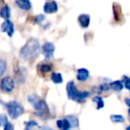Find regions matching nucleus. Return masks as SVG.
Segmentation results:
<instances>
[{"label": "nucleus", "instance_id": "obj_1", "mask_svg": "<svg viewBox=\"0 0 130 130\" xmlns=\"http://www.w3.org/2000/svg\"><path fill=\"white\" fill-rule=\"evenodd\" d=\"M40 52L39 42L35 38H30L21 49L20 56L24 60H34Z\"/></svg>", "mask_w": 130, "mask_h": 130}, {"label": "nucleus", "instance_id": "obj_2", "mask_svg": "<svg viewBox=\"0 0 130 130\" xmlns=\"http://www.w3.org/2000/svg\"><path fill=\"white\" fill-rule=\"evenodd\" d=\"M67 94L68 97L72 101H75L77 103H83L86 98H87L90 95L89 92H79L75 87V84L73 81H71L67 84Z\"/></svg>", "mask_w": 130, "mask_h": 130}, {"label": "nucleus", "instance_id": "obj_3", "mask_svg": "<svg viewBox=\"0 0 130 130\" xmlns=\"http://www.w3.org/2000/svg\"><path fill=\"white\" fill-rule=\"evenodd\" d=\"M6 108L8 111L9 116L12 119H17L20 115H22L24 112V109L20 103H18L17 102H10V103H6Z\"/></svg>", "mask_w": 130, "mask_h": 130}, {"label": "nucleus", "instance_id": "obj_4", "mask_svg": "<svg viewBox=\"0 0 130 130\" xmlns=\"http://www.w3.org/2000/svg\"><path fill=\"white\" fill-rule=\"evenodd\" d=\"M33 107H34L35 110L37 111L38 115L39 117H43V116H46L49 115V110L48 107H47L46 103L44 101H41V100H38V102L33 104Z\"/></svg>", "mask_w": 130, "mask_h": 130}, {"label": "nucleus", "instance_id": "obj_5", "mask_svg": "<svg viewBox=\"0 0 130 130\" xmlns=\"http://www.w3.org/2000/svg\"><path fill=\"white\" fill-rule=\"evenodd\" d=\"M14 88V81L10 77L2 78L0 82V89L5 93H10Z\"/></svg>", "mask_w": 130, "mask_h": 130}, {"label": "nucleus", "instance_id": "obj_6", "mask_svg": "<svg viewBox=\"0 0 130 130\" xmlns=\"http://www.w3.org/2000/svg\"><path fill=\"white\" fill-rule=\"evenodd\" d=\"M54 49H55V46H54V45L53 43L46 42V43L44 44L43 46H42V54H44L45 59L50 60L53 57L54 53Z\"/></svg>", "mask_w": 130, "mask_h": 130}, {"label": "nucleus", "instance_id": "obj_7", "mask_svg": "<svg viewBox=\"0 0 130 130\" xmlns=\"http://www.w3.org/2000/svg\"><path fill=\"white\" fill-rule=\"evenodd\" d=\"M1 30H2L3 32H6L9 37H12L13 34V31H14L13 22H10L8 19L6 20L2 23V25H1Z\"/></svg>", "mask_w": 130, "mask_h": 130}, {"label": "nucleus", "instance_id": "obj_8", "mask_svg": "<svg viewBox=\"0 0 130 130\" xmlns=\"http://www.w3.org/2000/svg\"><path fill=\"white\" fill-rule=\"evenodd\" d=\"M57 10H58V6L55 1L46 3L44 6V11H45V13H54L55 12H57Z\"/></svg>", "mask_w": 130, "mask_h": 130}, {"label": "nucleus", "instance_id": "obj_9", "mask_svg": "<svg viewBox=\"0 0 130 130\" xmlns=\"http://www.w3.org/2000/svg\"><path fill=\"white\" fill-rule=\"evenodd\" d=\"M78 21L82 28H87L90 23V16L88 14H80Z\"/></svg>", "mask_w": 130, "mask_h": 130}, {"label": "nucleus", "instance_id": "obj_10", "mask_svg": "<svg viewBox=\"0 0 130 130\" xmlns=\"http://www.w3.org/2000/svg\"><path fill=\"white\" fill-rule=\"evenodd\" d=\"M89 77V71L87 69H79L78 71L77 78L79 81H86Z\"/></svg>", "mask_w": 130, "mask_h": 130}, {"label": "nucleus", "instance_id": "obj_11", "mask_svg": "<svg viewBox=\"0 0 130 130\" xmlns=\"http://www.w3.org/2000/svg\"><path fill=\"white\" fill-rule=\"evenodd\" d=\"M15 4L22 10H29L31 7L29 0H15Z\"/></svg>", "mask_w": 130, "mask_h": 130}, {"label": "nucleus", "instance_id": "obj_12", "mask_svg": "<svg viewBox=\"0 0 130 130\" xmlns=\"http://www.w3.org/2000/svg\"><path fill=\"white\" fill-rule=\"evenodd\" d=\"M56 126H58V128L62 130H68L71 128V125H70V122L68 121V119L65 118L64 119H60L56 122Z\"/></svg>", "mask_w": 130, "mask_h": 130}, {"label": "nucleus", "instance_id": "obj_13", "mask_svg": "<svg viewBox=\"0 0 130 130\" xmlns=\"http://www.w3.org/2000/svg\"><path fill=\"white\" fill-rule=\"evenodd\" d=\"M0 17L5 20H7L10 17V8L8 6H5L0 8Z\"/></svg>", "mask_w": 130, "mask_h": 130}, {"label": "nucleus", "instance_id": "obj_14", "mask_svg": "<svg viewBox=\"0 0 130 130\" xmlns=\"http://www.w3.org/2000/svg\"><path fill=\"white\" fill-rule=\"evenodd\" d=\"M110 88L113 89L114 91H121L123 89V83L121 81H114L110 84Z\"/></svg>", "mask_w": 130, "mask_h": 130}, {"label": "nucleus", "instance_id": "obj_15", "mask_svg": "<svg viewBox=\"0 0 130 130\" xmlns=\"http://www.w3.org/2000/svg\"><path fill=\"white\" fill-rule=\"evenodd\" d=\"M66 119H68V121L70 122V125H71V127H78V119L77 117L73 115H70L67 116Z\"/></svg>", "mask_w": 130, "mask_h": 130}, {"label": "nucleus", "instance_id": "obj_16", "mask_svg": "<svg viewBox=\"0 0 130 130\" xmlns=\"http://www.w3.org/2000/svg\"><path fill=\"white\" fill-rule=\"evenodd\" d=\"M51 79L54 83L55 84H61L62 82V77L60 73H56V72H54L52 73L51 75Z\"/></svg>", "mask_w": 130, "mask_h": 130}, {"label": "nucleus", "instance_id": "obj_17", "mask_svg": "<svg viewBox=\"0 0 130 130\" xmlns=\"http://www.w3.org/2000/svg\"><path fill=\"white\" fill-rule=\"evenodd\" d=\"M93 102L97 104V106H96V109H97V110H100V109H102L103 106H104L103 99L102 97H100V96H94V97L93 98Z\"/></svg>", "mask_w": 130, "mask_h": 130}, {"label": "nucleus", "instance_id": "obj_18", "mask_svg": "<svg viewBox=\"0 0 130 130\" xmlns=\"http://www.w3.org/2000/svg\"><path fill=\"white\" fill-rule=\"evenodd\" d=\"M39 71H41L42 73H46L49 72V71L52 70V65L50 64H40L39 67H38Z\"/></svg>", "mask_w": 130, "mask_h": 130}, {"label": "nucleus", "instance_id": "obj_19", "mask_svg": "<svg viewBox=\"0 0 130 130\" xmlns=\"http://www.w3.org/2000/svg\"><path fill=\"white\" fill-rule=\"evenodd\" d=\"M110 120L114 123H121L124 122V118L121 115H111L110 116Z\"/></svg>", "mask_w": 130, "mask_h": 130}, {"label": "nucleus", "instance_id": "obj_20", "mask_svg": "<svg viewBox=\"0 0 130 130\" xmlns=\"http://www.w3.org/2000/svg\"><path fill=\"white\" fill-rule=\"evenodd\" d=\"M6 70V63L4 60L0 59V76L3 75L5 73Z\"/></svg>", "mask_w": 130, "mask_h": 130}, {"label": "nucleus", "instance_id": "obj_21", "mask_svg": "<svg viewBox=\"0 0 130 130\" xmlns=\"http://www.w3.org/2000/svg\"><path fill=\"white\" fill-rule=\"evenodd\" d=\"M8 122L7 120V118L5 114H0V126L1 127H4L5 125Z\"/></svg>", "mask_w": 130, "mask_h": 130}, {"label": "nucleus", "instance_id": "obj_22", "mask_svg": "<svg viewBox=\"0 0 130 130\" xmlns=\"http://www.w3.org/2000/svg\"><path fill=\"white\" fill-rule=\"evenodd\" d=\"M38 100H39V98H38L37 95H35V94H30V95L28 96V101H29L31 104H34V103H36V102H38Z\"/></svg>", "mask_w": 130, "mask_h": 130}, {"label": "nucleus", "instance_id": "obj_23", "mask_svg": "<svg viewBox=\"0 0 130 130\" xmlns=\"http://www.w3.org/2000/svg\"><path fill=\"white\" fill-rule=\"evenodd\" d=\"M25 125H26V126H25L26 129H30V128L33 127V126H38V123L34 120H31V121H29V122H26Z\"/></svg>", "mask_w": 130, "mask_h": 130}, {"label": "nucleus", "instance_id": "obj_24", "mask_svg": "<svg viewBox=\"0 0 130 130\" xmlns=\"http://www.w3.org/2000/svg\"><path fill=\"white\" fill-rule=\"evenodd\" d=\"M125 79V87H126V88L127 89V90L130 91V78H126V77H124Z\"/></svg>", "mask_w": 130, "mask_h": 130}, {"label": "nucleus", "instance_id": "obj_25", "mask_svg": "<svg viewBox=\"0 0 130 130\" xmlns=\"http://www.w3.org/2000/svg\"><path fill=\"white\" fill-rule=\"evenodd\" d=\"M45 17L44 16V15H42V14L37 15V17H36V22H38V23H40V22H43V21L45 20Z\"/></svg>", "mask_w": 130, "mask_h": 130}, {"label": "nucleus", "instance_id": "obj_26", "mask_svg": "<svg viewBox=\"0 0 130 130\" xmlns=\"http://www.w3.org/2000/svg\"><path fill=\"white\" fill-rule=\"evenodd\" d=\"M4 129L5 130H13V126L10 122H7L6 125H5Z\"/></svg>", "mask_w": 130, "mask_h": 130}, {"label": "nucleus", "instance_id": "obj_27", "mask_svg": "<svg viewBox=\"0 0 130 130\" xmlns=\"http://www.w3.org/2000/svg\"><path fill=\"white\" fill-rule=\"evenodd\" d=\"M125 103H126V104L130 108V98H126V100H125Z\"/></svg>", "mask_w": 130, "mask_h": 130}, {"label": "nucleus", "instance_id": "obj_28", "mask_svg": "<svg viewBox=\"0 0 130 130\" xmlns=\"http://www.w3.org/2000/svg\"><path fill=\"white\" fill-rule=\"evenodd\" d=\"M128 119L130 120V109L128 110Z\"/></svg>", "mask_w": 130, "mask_h": 130}, {"label": "nucleus", "instance_id": "obj_29", "mask_svg": "<svg viewBox=\"0 0 130 130\" xmlns=\"http://www.w3.org/2000/svg\"><path fill=\"white\" fill-rule=\"evenodd\" d=\"M0 4H4V0H0Z\"/></svg>", "mask_w": 130, "mask_h": 130}, {"label": "nucleus", "instance_id": "obj_30", "mask_svg": "<svg viewBox=\"0 0 130 130\" xmlns=\"http://www.w3.org/2000/svg\"><path fill=\"white\" fill-rule=\"evenodd\" d=\"M126 130H130V126H127V127H126Z\"/></svg>", "mask_w": 130, "mask_h": 130}]
</instances>
